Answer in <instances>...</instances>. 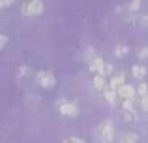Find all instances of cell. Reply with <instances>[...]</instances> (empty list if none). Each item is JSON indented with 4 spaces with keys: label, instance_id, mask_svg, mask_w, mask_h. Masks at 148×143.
<instances>
[{
    "label": "cell",
    "instance_id": "6da1fadb",
    "mask_svg": "<svg viewBox=\"0 0 148 143\" xmlns=\"http://www.w3.org/2000/svg\"><path fill=\"white\" fill-rule=\"evenodd\" d=\"M98 136H99V141L101 143H112L114 140V124L112 121H101L99 126H98Z\"/></svg>",
    "mask_w": 148,
    "mask_h": 143
},
{
    "label": "cell",
    "instance_id": "7a4b0ae2",
    "mask_svg": "<svg viewBox=\"0 0 148 143\" xmlns=\"http://www.w3.org/2000/svg\"><path fill=\"white\" fill-rule=\"evenodd\" d=\"M43 11V2L41 0H28V2L23 4V13L28 15V17H38Z\"/></svg>",
    "mask_w": 148,
    "mask_h": 143
},
{
    "label": "cell",
    "instance_id": "3957f363",
    "mask_svg": "<svg viewBox=\"0 0 148 143\" xmlns=\"http://www.w3.org/2000/svg\"><path fill=\"white\" fill-rule=\"evenodd\" d=\"M38 83L41 85L43 88H53L54 83H56V79H54V75L51 72H38Z\"/></svg>",
    "mask_w": 148,
    "mask_h": 143
},
{
    "label": "cell",
    "instance_id": "277c9868",
    "mask_svg": "<svg viewBox=\"0 0 148 143\" xmlns=\"http://www.w3.org/2000/svg\"><path fill=\"white\" fill-rule=\"evenodd\" d=\"M58 111H60L62 115H68V117H75V115H79V107L75 106V104H69V102H58Z\"/></svg>",
    "mask_w": 148,
    "mask_h": 143
},
{
    "label": "cell",
    "instance_id": "5b68a950",
    "mask_svg": "<svg viewBox=\"0 0 148 143\" xmlns=\"http://www.w3.org/2000/svg\"><path fill=\"white\" fill-rule=\"evenodd\" d=\"M124 85H126V75H124V73H114V75L111 77L109 88H112V90H116V92H118V88H122Z\"/></svg>",
    "mask_w": 148,
    "mask_h": 143
},
{
    "label": "cell",
    "instance_id": "8992f818",
    "mask_svg": "<svg viewBox=\"0 0 148 143\" xmlns=\"http://www.w3.org/2000/svg\"><path fill=\"white\" fill-rule=\"evenodd\" d=\"M105 66H107V64L103 62V59H101V57H98V59H96L94 62L88 64V70H90V73H94V75H98V73H101V75H103Z\"/></svg>",
    "mask_w": 148,
    "mask_h": 143
},
{
    "label": "cell",
    "instance_id": "52a82bcc",
    "mask_svg": "<svg viewBox=\"0 0 148 143\" xmlns=\"http://www.w3.org/2000/svg\"><path fill=\"white\" fill-rule=\"evenodd\" d=\"M92 85H94V88H96V90H99V92H105L109 88L107 87V77L101 75V73H98V75L92 77Z\"/></svg>",
    "mask_w": 148,
    "mask_h": 143
},
{
    "label": "cell",
    "instance_id": "ba28073f",
    "mask_svg": "<svg viewBox=\"0 0 148 143\" xmlns=\"http://www.w3.org/2000/svg\"><path fill=\"white\" fill-rule=\"evenodd\" d=\"M135 92H137V90H135L131 85H124L122 88H118V98H122V102H126V100H133Z\"/></svg>",
    "mask_w": 148,
    "mask_h": 143
},
{
    "label": "cell",
    "instance_id": "9c48e42d",
    "mask_svg": "<svg viewBox=\"0 0 148 143\" xmlns=\"http://www.w3.org/2000/svg\"><path fill=\"white\" fill-rule=\"evenodd\" d=\"M120 115H122V121H124V122H127V124H133V122L137 121V113H135V111L122 109V111H120Z\"/></svg>",
    "mask_w": 148,
    "mask_h": 143
},
{
    "label": "cell",
    "instance_id": "30bf717a",
    "mask_svg": "<svg viewBox=\"0 0 148 143\" xmlns=\"http://www.w3.org/2000/svg\"><path fill=\"white\" fill-rule=\"evenodd\" d=\"M131 75H133L135 79H143V77H146V68L135 64V66H131Z\"/></svg>",
    "mask_w": 148,
    "mask_h": 143
},
{
    "label": "cell",
    "instance_id": "8fae6325",
    "mask_svg": "<svg viewBox=\"0 0 148 143\" xmlns=\"http://www.w3.org/2000/svg\"><path fill=\"white\" fill-rule=\"evenodd\" d=\"M103 96H105V100H107L109 104H112V106H114V104H116V98H118V92L112 90V88H107V90L103 92Z\"/></svg>",
    "mask_w": 148,
    "mask_h": 143
},
{
    "label": "cell",
    "instance_id": "7c38bea8",
    "mask_svg": "<svg viewBox=\"0 0 148 143\" xmlns=\"http://www.w3.org/2000/svg\"><path fill=\"white\" fill-rule=\"evenodd\" d=\"M141 2H143V0H131V4H130V13L131 15L139 13V10H141Z\"/></svg>",
    "mask_w": 148,
    "mask_h": 143
},
{
    "label": "cell",
    "instance_id": "4fadbf2b",
    "mask_svg": "<svg viewBox=\"0 0 148 143\" xmlns=\"http://www.w3.org/2000/svg\"><path fill=\"white\" fill-rule=\"evenodd\" d=\"M137 141H139L137 134H126V136L120 140V143H137Z\"/></svg>",
    "mask_w": 148,
    "mask_h": 143
},
{
    "label": "cell",
    "instance_id": "5bb4252c",
    "mask_svg": "<svg viewBox=\"0 0 148 143\" xmlns=\"http://www.w3.org/2000/svg\"><path fill=\"white\" fill-rule=\"evenodd\" d=\"M137 94L141 96V98H146V96H148V83H141V85H139Z\"/></svg>",
    "mask_w": 148,
    "mask_h": 143
},
{
    "label": "cell",
    "instance_id": "9a60e30c",
    "mask_svg": "<svg viewBox=\"0 0 148 143\" xmlns=\"http://www.w3.org/2000/svg\"><path fill=\"white\" fill-rule=\"evenodd\" d=\"M127 51H130V49H127L126 45H116V49H114V55H116V57L120 59V57H124V55H126Z\"/></svg>",
    "mask_w": 148,
    "mask_h": 143
},
{
    "label": "cell",
    "instance_id": "2e32d148",
    "mask_svg": "<svg viewBox=\"0 0 148 143\" xmlns=\"http://www.w3.org/2000/svg\"><path fill=\"white\" fill-rule=\"evenodd\" d=\"M30 70L26 66H23V68H19V73H17V77H21V79H25V75H28Z\"/></svg>",
    "mask_w": 148,
    "mask_h": 143
},
{
    "label": "cell",
    "instance_id": "e0dca14e",
    "mask_svg": "<svg viewBox=\"0 0 148 143\" xmlns=\"http://www.w3.org/2000/svg\"><path fill=\"white\" fill-rule=\"evenodd\" d=\"M122 109L133 111V100H126V102H122Z\"/></svg>",
    "mask_w": 148,
    "mask_h": 143
},
{
    "label": "cell",
    "instance_id": "ac0fdd59",
    "mask_svg": "<svg viewBox=\"0 0 148 143\" xmlns=\"http://www.w3.org/2000/svg\"><path fill=\"white\" fill-rule=\"evenodd\" d=\"M11 4H13V0H0V10H4V8H10Z\"/></svg>",
    "mask_w": 148,
    "mask_h": 143
},
{
    "label": "cell",
    "instance_id": "d6986e66",
    "mask_svg": "<svg viewBox=\"0 0 148 143\" xmlns=\"http://www.w3.org/2000/svg\"><path fill=\"white\" fill-rule=\"evenodd\" d=\"M64 143H84L83 140H79V137H68Z\"/></svg>",
    "mask_w": 148,
    "mask_h": 143
},
{
    "label": "cell",
    "instance_id": "ffe728a7",
    "mask_svg": "<svg viewBox=\"0 0 148 143\" xmlns=\"http://www.w3.org/2000/svg\"><path fill=\"white\" fill-rule=\"evenodd\" d=\"M141 106H143V109H145L146 113H148V96H146V98H143V100H141Z\"/></svg>",
    "mask_w": 148,
    "mask_h": 143
},
{
    "label": "cell",
    "instance_id": "44dd1931",
    "mask_svg": "<svg viewBox=\"0 0 148 143\" xmlns=\"http://www.w3.org/2000/svg\"><path fill=\"white\" fill-rule=\"evenodd\" d=\"M139 57H141V59H148V45H146L145 49H143L141 53H139Z\"/></svg>",
    "mask_w": 148,
    "mask_h": 143
},
{
    "label": "cell",
    "instance_id": "7402d4cb",
    "mask_svg": "<svg viewBox=\"0 0 148 143\" xmlns=\"http://www.w3.org/2000/svg\"><path fill=\"white\" fill-rule=\"evenodd\" d=\"M6 44H8V38H6V36H0V49H2Z\"/></svg>",
    "mask_w": 148,
    "mask_h": 143
}]
</instances>
